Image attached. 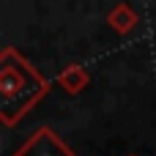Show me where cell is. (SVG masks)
Here are the masks:
<instances>
[{"instance_id": "cell-1", "label": "cell", "mask_w": 156, "mask_h": 156, "mask_svg": "<svg viewBox=\"0 0 156 156\" xmlns=\"http://www.w3.org/2000/svg\"><path fill=\"white\" fill-rule=\"evenodd\" d=\"M0 93H3V107H0L3 123L14 126V121L25 115L47 93V82L22 58H16L14 49H5L0 69Z\"/></svg>"}, {"instance_id": "cell-2", "label": "cell", "mask_w": 156, "mask_h": 156, "mask_svg": "<svg viewBox=\"0 0 156 156\" xmlns=\"http://www.w3.org/2000/svg\"><path fill=\"white\" fill-rule=\"evenodd\" d=\"M14 156H74V151L66 148L49 129H38Z\"/></svg>"}, {"instance_id": "cell-3", "label": "cell", "mask_w": 156, "mask_h": 156, "mask_svg": "<svg viewBox=\"0 0 156 156\" xmlns=\"http://www.w3.org/2000/svg\"><path fill=\"white\" fill-rule=\"evenodd\" d=\"M107 22H110V27H115L118 33H129V30L137 25V14H134V8H132V5L121 3V5H115V8H112V14L107 16Z\"/></svg>"}, {"instance_id": "cell-4", "label": "cell", "mask_w": 156, "mask_h": 156, "mask_svg": "<svg viewBox=\"0 0 156 156\" xmlns=\"http://www.w3.org/2000/svg\"><path fill=\"white\" fill-rule=\"evenodd\" d=\"M60 85L69 90V93H80L85 85H88V71L82 69V66H69V69H63L60 71Z\"/></svg>"}]
</instances>
